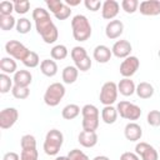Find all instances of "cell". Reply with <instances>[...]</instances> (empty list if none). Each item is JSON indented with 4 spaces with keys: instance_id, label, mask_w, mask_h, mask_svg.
<instances>
[{
    "instance_id": "1",
    "label": "cell",
    "mask_w": 160,
    "mask_h": 160,
    "mask_svg": "<svg viewBox=\"0 0 160 160\" xmlns=\"http://www.w3.org/2000/svg\"><path fill=\"white\" fill-rule=\"evenodd\" d=\"M32 20L35 22V29L41 36L44 42L54 44L59 38V31L56 25L50 18V12L44 8H35L32 10Z\"/></svg>"
},
{
    "instance_id": "2",
    "label": "cell",
    "mask_w": 160,
    "mask_h": 160,
    "mask_svg": "<svg viewBox=\"0 0 160 160\" xmlns=\"http://www.w3.org/2000/svg\"><path fill=\"white\" fill-rule=\"evenodd\" d=\"M71 31H72L74 39L79 42H84V41L89 40L92 34V29H91V24H90L89 19L82 14H78V15L72 16Z\"/></svg>"
},
{
    "instance_id": "3",
    "label": "cell",
    "mask_w": 160,
    "mask_h": 160,
    "mask_svg": "<svg viewBox=\"0 0 160 160\" xmlns=\"http://www.w3.org/2000/svg\"><path fill=\"white\" fill-rule=\"evenodd\" d=\"M82 115V130L85 131H96L100 122V111L92 104H86L81 108Z\"/></svg>"
},
{
    "instance_id": "4",
    "label": "cell",
    "mask_w": 160,
    "mask_h": 160,
    "mask_svg": "<svg viewBox=\"0 0 160 160\" xmlns=\"http://www.w3.org/2000/svg\"><path fill=\"white\" fill-rule=\"evenodd\" d=\"M64 144V135L58 129H51L46 132L45 140H44V152L49 156H55L60 151L61 146Z\"/></svg>"
},
{
    "instance_id": "5",
    "label": "cell",
    "mask_w": 160,
    "mask_h": 160,
    "mask_svg": "<svg viewBox=\"0 0 160 160\" xmlns=\"http://www.w3.org/2000/svg\"><path fill=\"white\" fill-rule=\"evenodd\" d=\"M65 92H66V89H65L64 84L52 82L46 88V90L44 92V102L50 108L58 106L60 104V101L62 100V98L65 96Z\"/></svg>"
},
{
    "instance_id": "6",
    "label": "cell",
    "mask_w": 160,
    "mask_h": 160,
    "mask_svg": "<svg viewBox=\"0 0 160 160\" xmlns=\"http://www.w3.org/2000/svg\"><path fill=\"white\" fill-rule=\"evenodd\" d=\"M70 55H71V59L74 61V65L78 68L79 71H88L90 70L91 65H92V61L90 59V56L88 55L85 48L82 46H74L70 51Z\"/></svg>"
},
{
    "instance_id": "7",
    "label": "cell",
    "mask_w": 160,
    "mask_h": 160,
    "mask_svg": "<svg viewBox=\"0 0 160 160\" xmlns=\"http://www.w3.org/2000/svg\"><path fill=\"white\" fill-rule=\"evenodd\" d=\"M116 110H118V114L120 115V118L130 120V121H135L141 116L140 106H138L136 104H132L130 101H126V100L119 101L116 105Z\"/></svg>"
},
{
    "instance_id": "8",
    "label": "cell",
    "mask_w": 160,
    "mask_h": 160,
    "mask_svg": "<svg viewBox=\"0 0 160 160\" xmlns=\"http://www.w3.org/2000/svg\"><path fill=\"white\" fill-rule=\"evenodd\" d=\"M118 94H119L118 84H115L114 81H106L102 84V86L100 89V94H99L100 102L104 106L112 105L118 100Z\"/></svg>"
},
{
    "instance_id": "9",
    "label": "cell",
    "mask_w": 160,
    "mask_h": 160,
    "mask_svg": "<svg viewBox=\"0 0 160 160\" xmlns=\"http://www.w3.org/2000/svg\"><path fill=\"white\" fill-rule=\"evenodd\" d=\"M5 51L8 52V55L15 60H20L21 62L26 59V56L29 55L30 50L20 41L18 40H9L5 44Z\"/></svg>"
},
{
    "instance_id": "10",
    "label": "cell",
    "mask_w": 160,
    "mask_h": 160,
    "mask_svg": "<svg viewBox=\"0 0 160 160\" xmlns=\"http://www.w3.org/2000/svg\"><path fill=\"white\" fill-rule=\"evenodd\" d=\"M140 68V60L134 56V55H130L128 56L126 59H124L120 64V75L122 78H131Z\"/></svg>"
},
{
    "instance_id": "11",
    "label": "cell",
    "mask_w": 160,
    "mask_h": 160,
    "mask_svg": "<svg viewBox=\"0 0 160 160\" xmlns=\"http://www.w3.org/2000/svg\"><path fill=\"white\" fill-rule=\"evenodd\" d=\"M19 119V111L15 108H5L0 111V128L8 130L15 125Z\"/></svg>"
},
{
    "instance_id": "12",
    "label": "cell",
    "mask_w": 160,
    "mask_h": 160,
    "mask_svg": "<svg viewBox=\"0 0 160 160\" xmlns=\"http://www.w3.org/2000/svg\"><path fill=\"white\" fill-rule=\"evenodd\" d=\"M135 154L141 160H159V151L150 144L140 141L135 145Z\"/></svg>"
},
{
    "instance_id": "13",
    "label": "cell",
    "mask_w": 160,
    "mask_h": 160,
    "mask_svg": "<svg viewBox=\"0 0 160 160\" xmlns=\"http://www.w3.org/2000/svg\"><path fill=\"white\" fill-rule=\"evenodd\" d=\"M120 11V4L115 0H105L101 6V16L105 20H114Z\"/></svg>"
},
{
    "instance_id": "14",
    "label": "cell",
    "mask_w": 160,
    "mask_h": 160,
    "mask_svg": "<svg viewBox=\"0 0 160 160\" xmlns=\"http://www.w3.org/2000/svg\"><path fill=\"white\" fill-rule=\"evenodd\" d=\"M131 51H132V46L128 40H118L114 42L111 48L112 55L118 59H126L128 56H130Z\"/></svg>"
},
{
    "instance_id": "15",
    "label": "cell",
    "mask_w": 160,
    "mask_h": 160,
    "mask_svg": "<svg viewBox=\"0 0 160 160\" xmlns=\"http://www.w3.org/2000/svg\"><path fill=\"white\" fill-rule=\"evenodd\" d=\"M139 11L145 16L160 15V0H144L139 5Z\"/></svg>"
},
{
    "instance_id": "16",
    "label": "cell",
    "mask_w": 160,
    "mask_h": 160,
    "mask_svg": "<svg viewBox=\"0 0 160 160\" xmlns=\"http://www.w3.org/2000/svg\"><path fill=\"white\" fill-rule=\"evenodd\" d=\"M122 32H124V24L121 20L114 19V20L109 21L105 26V35L110 40H115V39L120 38V35Z\"/></svg>"
},
{
    "instance_id": "17",
    "label": "cell",
    "mask_w": 160,
    "mask_h": 160,
    "mask_svg": "<svg viewBox=\"0 0 160 160\" xmlns=\"http://www.w3.org/2000/svg\"><path fill=\"white\" fill-rule=\"evenodd\" d=\"M124 135H125L126 140H129V141H139L142 136V129L138 122L130 121L125 125Z\"/></svg>"
},
{
    "instance_id": "18",
    "label": "cell",
    "mask_w": 160,
    "mask_h": 160,
    "mask_svg": "<svg viewBox=\"0 0 160 160\" xmlns=\"http://www.w3.org/2000/svg\"><path fill=\"white\" fill-rule=\"evenodd\" d=\"M98 140H99V136L96 134V131H80L79 136H78V141L81 146L84 148H94L96 144H98Z\"/></svg>"
},
{
    "instance_id": "19",
    "label": "cell",
    "mask_w": 160,
    "mask_h": 160,
    "mask_svg": "<svg viewBox=\"0 0 160 160\" xmlns=\"http://www.w3.org/2000/svg\"><path fill=\"white\" fill-rule=\"evenodd\" d=\"M112 56L111 49L108 48L106 45H98L95 46L94 51H92V58L94 60H96L99 64H106L110 61Z\"/></svg>"
},
{
    "instance_id": "20",
    "label": "cell",
    "mask_w": 160,
    "mask_h": 160,
    "mask_svg": "<svg viewBox=\"0 0 160 160\" xmlns=\"http://www.w3.org/2000/svg\"><path fill=\"white\" fill-rule=\"evenodd\" d=\"M12 80H14V85L22 86V88H29V85L32 81V75L29 70H18L14 74Z\"/></svg>"
},
{
    "instance_id": "21",
    "label": "cell",
    "mask_w": 160,
    "mask_h": 160,
    "mask_svg": "<svg viewBox=\"0 0 160 160\" xmlns=\"http://www.w3.org/2000/svg\"><path fill=\"white\" fill-rule=\"evenodd\" d=\"M118 91L122 96H131L136 91V85L130 78H122L118 84Z\"/></svg>"
},
{
    "instance_id": "22",
    "label": "cell",
    "mask_w": 160,
    "mask_h": 160,
    "mask_svg": "<svg viewBox=\"0 0 160 160\" xmlns=\"http://www.w3.org/2000/svg\"><path fill=\"white\" fill-rule=\"evenodd\" d=\"M40 71L48 76V78H52L58 74V64L55 60L52 59H45L40 62Z\"/></svg>"
},
{
    "instance_id": "23",
    "label": "cell",
    "mask_w": 160,
    "mask_h": 160,
    "mask_svg": "<svg viewBox=\"0 0 160 160\" xmlns=\"http://www.w3.org/2000/svg\"><path fill=\"white\" fill-rule=\"evenodd\" d=\"M78 76H79V70L75 65H68L62 69L61 78L64 84H74L78 80Z\"/></svg>"
},
{
    "instance_id": "24",
    "label": "cell",
    "mask_w": 160,
    "mask_h": 160,
    "mask_svg": "<svg viewBox=\"0 0 160 160\" xmlns=\"http://www.w3.org/2000/svg\"><path fill=\"white\" fill-rule=\"evenodd\" d=\"M118 110L115 106L112 105H108V106H104L102 110H101V120L108 124V125H111L114 124L116 120H118Z\"/></svg>"
},
{
    "instance_id": "25",
    "label": "cell",
    "mask_w": 160,
    "mask_h": 160,
    "mask_svg": "<svg viewBox=\"0 0 160 160\" xmlns=\"http://www.w3.org/2000/svg\"><path fill=\"white\" fill-rule=\"evenodd\" d=\"M135 92L140 99H150L154 95L155 90H154V86L150 82L141 81L136 85V91Z\"/></svg>"
},
{
    "instance_id": "26",
    "label": "cell",
    "mask_w": 160,
    "mask_h": 160,
    "mask_svg": "<svg viewBox=\"0 0 160 160\" xmlns=\"http://www.w3.org/2000/svg\"><path fill=\"white\" fill-rule=\"evenodd\" d=\"M0 69L4 74H15L18 71V65H16V61L15 59L10 58V56H4L1 58L0 60Z\"/></svg>"
},
{
    "instance_id": "27",
    "label": "cell",
    "mask_w": 160,
    "mask_h": 160,
    "mask_svg": "<svg viewBox=\"0 0 160 160\" xmlns=\"http://www.w3.org/2000/svg\"><path fill=\"white\" fill-rule=\"evenodd\" d=\"M80 111H81V109H80L79 105H76V104H68L66 106L62 108L61 116L65 120H72V119H75V118L79 116Z\"/></svg>"
},
{
    "instance_id": "28",
    "label": "cell",
    "mask_w": 160,
    "mask_h": 160,
    "mask_svg": "<svg viewBox=\"0 0 160 160\" xmlns=\"http://www.w3.org/2000/svg\"><path fill=\"white\" fill-rule=\"evenodd\" d=\"M69 54V50L65 45L62 44H58V45H54L50 50V56L52 60H64Z\"/></svg>"
},
{
    "instance_id": "29",
    "label": "cell",
    "mask_w": 160,
    "mask_h": 160,
    "mask_svg": "<svg viewBox=\"0 0 160 160\" xmlns=\"http://www.w3.org/2000/svg\"><path fill=\"white\" fill-rule=\"evenodd\" d=\"M16 21L12 15H0V29L4 31L12 30L16 26Z\"/></svg>"
},
{
    "instance_id": "30",
    "label": "cell",
    "mask_w": 160,
    "mask_h": 160,
    "mask_svg": "<svg viewBox=\"0 0 160 160\" xmlns=\"http://www.w3.org/2000/svg\"><path fill=\"white\" fill-rule=\"evenodd\" d=\"M12 86H14V80L10 78V75L1 72L0 74V92L6 94L12 90Z\"/></svg>"
},
{
    "instance_id": "31",
    "label": "cell",
    "mask_w": 160,
    "mask_h": 160,
    "mask_svg": "<svg viewBox=\"0 0 160 160\" xmlns=\"http://www.w3.org/2000/svg\"><path fill=\"white\" fill-rule=\"evenodd\" d=\"M16 31L21 35H25L28 34L30 30H31V21L28 19V18H20L18 21H16V26H15Z\"/></svg>"
},
{
    "instance_id": "32",
    "label": "cell",
    "mask_w": 160,
    "mask_h": 160,
    "mask_svg": "<svg viewBox=\"0 0 160 160\" xmlns=\"http://www.w3.org/2000/svg\"><path fill=\"white\" fill-rule=\"evenodd\" d=\"M11 94L15 99L18 100H24V99H28L29 95H30V89L29 88H22V86H18V85H14L12 86V90H11Z\"/></svg>"
},
{
    "instance_id": "33",
    "label": "cell",
    "mask_w": 160,
    "mask_h": 160,
    "mask_svg": "<svg viewBox=\"0 0 160 160\" xmlns=\"http://www.w3.org/2000/svg\"><path fill=\"white\" fill-rule=\"evenodd\" d=\"M140 2L138 0H122L121 1V8L126 14H134L139 10Z\"/></svg>"
},
{
    "instance_id": "34",
    "label": "cell",
    "mask_w": 160,
    "mask_h": 160,
    "mask_svg": "<svg viewBox=\"0 0 160 160\" xmlns=\"http://www.w3.org/2000/svg\"><path fill=\"white\" fill-rule=\"evenodd\" d=\"M14 10L19 15H24L30 10V1L29 0H15L14 1Z\"/></svg>"
},
{
    "instance_id": "35",
    "label": "cell",
    "mask_w": 160,
    "mask_h": 160,
    "mask_svg": "<svg viewBox=\"0 0 160 160\" xmlns=\"http://www.w3.org/2000/svg\"><path fill=\"white\" fill-rule=\"evenodd\" d=\"M20 146L21 149H31V148H36V139L34 135L31 134H25L21 136L20 139Z\"/></svg>"
},
{
    "instance_id": "36",
    "label": "cell",
    "mask_w": 160,
    "mask_h": 160,
    "mask_svg": "<svg viewBox=\"0 0 160 160\" xmlns=\"http://www.w3.org/2000/svg\"><path fill=\"white\" fill-rule=\"evenodd\" d=\"M22 64L29 68V69H32V68H36L39 64H40V59H39V55L35 52V51H31L29 52V55L26 56V59L22 61Z\"/></svg>"
},
{
    "instance_id": "37",
    "label": "cell",
    "mask_w": 160,
    "mask_h": 160,
    "mask_svg": "<svg viewBox=\"0 0 160 160\" xmlns=\"http://www.w3.org/2000/svg\"><path fill=\"white\" fill-rule=\"evenodd\" d=\"M146 121L150 126H160V111L159 110H150L146 115Z\"/></svg>"
},
{
    "instance_id": "38",
    "label": "cell",
    "mask_w": 160,
    "mask_h": 160,
    "mask_svg": "<svg viewBox=\"0 0 160 160\" xmlns=\"http://www.w3.org/2000/svg\"><path fill=\"white\" fill-rule=\"evenodd\" d=\"M38 159H39V152H38L36 148L21 149L20 160H38Z\"/></svg>"
},
{
    "instance_id": "39",
    "label": "cell",
    "mask_w": 160,
    "mask_h": 160,
    "mask_svg": "<svg viewBox=\"0 0 160 160\" xmlns=\"http://www.w3.org/2000/svg\"><path fill=\"white\" fill-rule=\"evenodd\" d=\"M65 2L60 1V0H46V6H48V11H50L52 15L58 14L62 8H64Z\"/></svg>"
},
{
    "instance_id": "40",
    "label": "cell",
    "mask_w": 160,
    "mask_h": 160,
    "mask_svg": "<svg viewBox=\"0 0 160 160\" xmlns=\"http://www.w3.org/2000/svg\"><path fill=\"white\" fill-rule=\"evenodd\" d=\"M68 156H69L70 160H90L89 156H88L84 151H81V150H79V149H72V150H70L69 154H68Z\"/></svg>"
},
{
    "instance_id": "41",
    "label": "cell",
    "mask_w": 160,
    "mask_h": 160,
    "mask_svg": "<svg viewBox=\"0 0 160 160\" xmlns=\"http://www.w3.org/2000/svg\"><path fill=\"white\" fill-rule=\"evenodd\" d=\"M14 10V2L11 1H1L0 2V15H11Z\"/></svg>"
},
{
    "instance_id": "42",
    "label": "cell",
    "mask_w": 160,
    "mask_h": 160,
    "mask_svg": "<svg viewBox=\"0 0 160 160\" xmlns=\"http://www.w3.org/2000/svg\"><path fill=\"white\" fill-rule=\"evenodd\" d=\"M84 5H85V8L88 10H90L92 12H96V11H99L101 9L102 2L99 1V0H85L84 1Z\"/></svg>"
},
{
    "instance_id": "43",
    "label": "cell",
    "mask_w": 160,
    "mask_h": 160,
    "mask_svg": "<svg viewBox=\"0 0 160 160\" xmlns=\"http://www.w3.org/2000/svg\"><path fill=\"white\" fill-rule=\"evenodd\" d=\"M70 15H71V8L65 4L64 8H62L58 14H55L54 16H55L58 20H66L68 18H70Z\"/></svg>"
},
{
    "instance_id": "44",
    "label": "cell",
    "mask_w": 160,
    "mask_h": 160,
    "mask_svg": "<svg viewBox=\"0 0 160 160\" xmlns=\"http://www.w3.org/2000/svg\"><path fill=\"white\" fill-rule=\"evenodd\" d=\"M120 160H140V158H139L135 152L126 151V152H122V154L120 155Z\"/></svg>"
},
{
    "instance_id": "45",
    "label": "cell",
    "mask_w": 160,
    "mask_h": 160,
    "mask_svg": "<svg viewBox=\"0 0 160 160\" xmlns=\"http://www.w3.org/2000/svg\"><path fill=\"white\" fill-rule=\"evenodd\" d=\"M2 160H20V155L15 151H9V152L4 154Z\"/></svg>"
},
{
    "instance_id": "46",
    "label": "cell",
    "mask_w": 160,
    "mask_h": 160,
    "mask_svg": "<svg viewBox=\"0 0 160 160\" xmlns=\"http://www.w3.org/2000/svg\"><path fill=\"white\" fill-rule=\"evenodd\" d=\"M64 2H65V4L68 5V6H70V8H71V6H78V5L80 4V0H76V1H71V0H65Z\"/></svg>"
},
{
    "instance_id": "47",
    "label": "cell",
    "mask_w": 160,
    "mask_h": 160,
    "mask_svg": "<svg viewBox=\"0 0 160 160\" xmlns=\"http://www.w3.org/2000/svg\"><path fill=\"white\" fill-rule=\"evenodd\" d=\"M92 160H110L108 156H105V155H98V156H95Z\"/></svg>"
},
{
    "instance_id": "48",
    "label": "cell",
    "mask_w": 160,
    "mask_h": 160,
    "mask_svg": "<svg viewBox=\"0 0 160 160\" xmlns=\"http://www.w3.org/2000/svg\"><path fill=\"white\" fill-rule=\"evenodd\" d=\"M55 160H70V159H69V156L66 155V156H56Z\"/></svg>"
},
{
    "instance_id": "49",
    "label": "cell",
    "mask_w": 160,
    "mask_h": 160,
    "mask_svg": "<svg viewBox=\"0 0 160 160\" xmlns=\"http://www.w3.org/2000/svg\"><path fill=\"white\" fill-rule=\"evenodd\" d=\"M158 56L160 58V49H159V51H158Z\"/></svg>"
},
{
    "instance_id": "50",
    "label": "cell",
    "mask_w": 160,
    "mask_h": 160,
    "mask_svg": "<svg viewBox=\"0 0 160 160\" xmlns=\"http://www.w3.org/2000/svg\"><path fill=\"white\" fill-rule=\"evenodd\" d=\"M159 156H160V150H159Z\"/></svg>"
}]
</instances>
